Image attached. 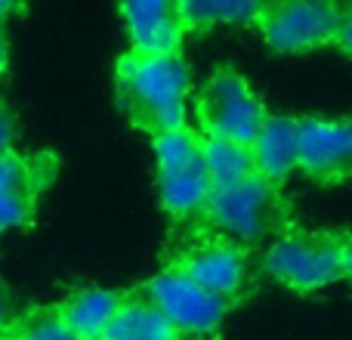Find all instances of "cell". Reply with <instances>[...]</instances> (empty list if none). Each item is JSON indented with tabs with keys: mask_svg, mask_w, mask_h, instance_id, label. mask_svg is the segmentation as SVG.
<instances>
[{
	"mask_svg": "<svg viewBox=\"0 0 352 340\" xmlns=\"http://www.w3.org/2000/svg\"><path fill=\"white\" fill-rule=\"evenodd\" d=\"M294 229V211L285 189L266 182L260 173L248 170L226 182H213L198 238H223L238 248H260Z\"/></svg>",
	"mask_w": 352,
	"mask_h": 340,
	"instance_id": "6da1fadb",
	"label": "cell"
},
{
	"mask_svg": "<svg viewBox=\"0 0 352 340\" xmlns=\"http://www.w3.org/2000/svg\"><path fill=\"white\" fill-rule=\"evenodd\" d=\"M192 87L188 62L179 53H127L115 62V99L136 130L155 136L186 124V96Z\"/></svg>",
	"mask_w": 352,
	"mask_h": 340,
	"instance_id": "7a4b0ae2",
	"label": "cell"
},
{
	"mask_svg": "<svg viewBox=\"0 0 352 340\" xmlns=\"http://www.w3.org/2000/svg\"><path fill=\"white\" fill-rule=\"evenodd\" d=\"M155 167H158V195L170 217L173 251L195 242L207 198H210V170L204 158V140L195 127L161 134L152 140Z\"/></svg>",
	"mask_w": 352,
	"mask_h": 340,
	"instance_id": "3957f363",
	"label": "cell"
},
{
	"mask_svg": "<svg viewBox=\"0 0 352 340\" xmlns=\"http://www.w3.org/2000/svg\"><path fill=\"white\" fill-rule=\"evenodd\" d=\"M343 242L346 232L318 229L306 232L294 226L275 238L260 257V273L297 294H316L343 281Z\"/></svg>",
	"mask_w": 352,
	"mask_h": 340,
	"instance_id": "277c9868",
	"label": "cell"
},
{
	"mask_svg": "<svg viewBox=\"0 0 352 340\" xmlns=\"http://www.w3.org/2000/svg\"><path fill=\"white\" fill-rule=\"evenodd\" d=\"M266 115L269 109L254 96L248 81L232 65L213 68L210 78L195 93V118L204 140L229 142L250 152Z\"/></svg>",
	"mask_w": 352,
	"mask_h": 340,
	"instance_id": "5b68a950",
	"label": "cell"
},
{
	"mask_svg": "<svg viewBox=\"0 0 352 340\" xmlns=\"http://www.w3.org/2000/svg\"><path fill=\"white\" fill-rule=\"evenodd\" d=\"M167 266L223 300L229 310L244 304L260 281V260L254 257V251L238 248L223 238H198L182 244L170 254Z\"/></svg>",
	"mask_w": 352,
	"mask_h": 340,
	"instance_id": "8992f818",
	"label": "cell"
},
{
	"mask_svg": "<svg viewBox=\"0 0 352 340\" xmlns=\"http://www.w3.org/2000/svg\"><path fill=\"white\" fill-rule=\"evenodd\" d=\"M346 6L334 0H275L263 3L256 28L275 53H309L337 43Z\"/></svg>",
	"mask_w": 352,
	"mask_h": 340,
	"instance_id": "52a82bcc",
	"label": "cell"
},
{
	"mask_svg": "<svg viewBox=\"0 0 352 340\" xmlns=\"http://www.w3.org/2000/svg\"><path fill=\"white\" fill-rule=\"evenodd\" d=\"M146 291L186 340H210L229 312L223 300L207 294L204 288H198L170 266L155 273L146 281Z\"/></svg>",
	"mask_w": 352,
	"mask_h": 340,
	"instance_id": "ba28073f",
	"label": "cell"
},
{
	"mask_svg": "<svg viewBox=\"0 0 352 340\" xmlns=\"http://www.w3.org/2000/svg\"><path fill=\"white\" fill-rule=\"evenodd\" d=\"M59 173L53 152L22 155L12 149L0 158V232L25 229L34 223L41 198Z\"/></svg>",
	"mask_w": 352,
	"mask_h": 340,
	"instance_id": "9c48e42d",
	"label": "cell"
},
{
	"mask_svg": "<svg viewBox=\"0 0 352 340\" xmlns=\"http://www.w3.org/2000/svg\"><path fill=\"white\" fill-rule=\"evenodd\" d=\"M297 167L318 186L352 182V115L297 118Z\"/></svg>",
	"mask_w": 352,
	"mask_h": 340,
	"instance_id": "30bf717a",
	"label": "cell"
},
{
	"mask_svg": "<svg viewBox=\"0 0 352 340\" xmlns=\"http://www.w3.org/2000/svg\"><path fill=\"white\" fill-rule=\"evenodd\" d=\"M121 19L127 25L130 50L136 53H179L186 22L179 12V0H136L121 3Z\"/></svg>",
	"mask_w": 352,
	"mask_h": 340,
	"instance_id": "8fae6325",
	"label": "cell"
},
{
	"mask_svg": "<svg viewBox=\"0 0 352 340\" xmlns=\"http://www.w3.org/2000/svg\"><path fill=\"white\" fill-rule=\"evenodd\" d=\"M99 340H186L148 297L146 285L127 288Z\"/></svg>",
	"mask_w": 352,
	"mask_h": 340,
	"instance_id": "7c38bea8",
	"label": "cell"
},
{
	"mask_svg": "<svg viewBox=\"0 0 352 340\" xmlns=\"http://www.w3.org/2000/svg\"><path fill=\"white\" fill-rule=\"evenodd\" d=\"M250 161L263 180L285 189L287 176L297 170V118L269 111L250 146Z\"/></svg>",
	"mask_w": 352,
	"mask_h": 340,
	"instance_id": "4fadbf2b",
	"label": "cell"
},
{
	"mask_svg": "<svg viewBox=\"0 0 352 340\" xmlns=\"http://www.w3.org/2000/svg\"><path fill=\"white\" fill-rule=\"evenodd\" d=\"M124 291H105V288H80L65 300L53 304L56 316L78 340H99L109 319L115 316Z\"/></svg>",
	"mask_w": 352,
	"mask_h": 340,
	"instance_id": "5bb4252c",
	"label": "cell"
},
{
	"mask_svg": "<svg viewBox=\"0 0 352 340\" xmlns=\"http://www.w3.org/2000/svg\"><path fill=\"white\" fill-rule=\"evenodd\" d=\"M179 12L188 34L213 25H256L263 3L260 0H179Z\"/></svg>",
	"mask_w": 352,
	"mask_h": 340,
	"instance_id": "9a60e30c",
	"label": "cell"
},
{
	"mask_svg": "<svg viewBox=\"0 0 352 340\" xmlns=\"http://www.w3.org/2000/svg\"><path fill=\"white\" fill-rule=\"evenodd\" d=\"M0 340H78V337L62 325V319L56 316L53 306H41V310H31L25 316L12 319L0 331Z\"/></svg>",
	"mask_w": 352,
	"mask_h": 340,
	"instance_id": "2e32d148",
	"label": "cell"
},
{
	"mask_svg": "<svg viewBox=\"0 0 352 340\" xmlns=\"http://www.w3.org/2000/svg\"><path fill=\"white\" fill-rule=\"evenodd\" d=\"M12 146H16V118H12V111L6 109L3 103H0V158L10 155Z\"/></svg>",
	"mask_w": 352,
	"mask_h": 340,
	"instance_id": "e0dca14e",
	"label": "cell"
},
{
	"mask_svg": "<svg viewBox=\"0 0 352 340\" xmlns=\"http://www.w3.org/2000/svg\"><path fill=\"white\" fill-rule=\"evenodd\" d=\"M346 56H352V3L346 6V16H343V25H340V34H337V43Z\"/></svg>",
	"mask_w": 352,
	"mask_h": 340,
	"instance_id": "ac0fdd59",
	"label": "cell"
},
{
	"mask_svg": "<svg viewBox=\"0 0 352 340\" xmlns=\"http://www.w3.org/2000/svg\"><path fill=\"white\" fill-rule=\"evenodd\" d=\"M12 319H16L12 316V297H10V288H6L3 275H0V331H3Z\"/></svg>",
	"mask_w": 352,
	"mask_h": 340,
	"instance_id": "d6986e66",
	"label": "cell"
},
{
	"mask_svg": "<svg viewBox=\"0 0 352 340\" xmlns=\"http://www.w3.org/2000/svg\"><path fill=\"white\" fill-rule=\"evenodd\" d=\"M25 6L22 3H10V0H0V25H6V19L22 16Z\"/></svg>",
	"mask_w": 352,
	"mask_h": 340,
	"instance_id": "ffe728a7",
	"label": "cell"
},
{
	"mask_svg": "<svg viewBox=\"0 0 352 340\" xmlns=\"http://www.w3.org/2000/svg\"><path fill=\"white\" fill-rule=\"evenodd\" d=\"M343 279L352 281V232H346V242H343Z\"/></svg>",
	"mask_w": 352,
	"mask_h": 340,
	"instance_id": "44dd1931",
	"label": "cell"
},
{
	"mask_svg": "<svg viewBox=\"0 0 352 340\" xmlns=\"http://www.w3.org/2000/svg\"><path fill=\"white\" fill-rule=\"evenodd\" d=\"M6 62H10V53H6V37H3V31H0V78H3V72H6Z\"/></svg>",
	"mask_w": 352,
	"mask_h": 340,
	"instance_id": "7402d4cb",
	"label": "cell"
}]
</instances>
